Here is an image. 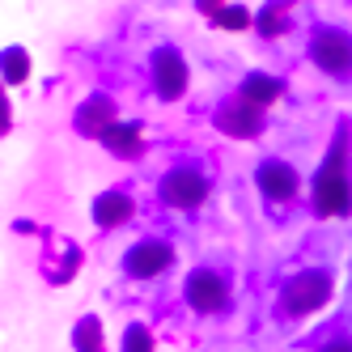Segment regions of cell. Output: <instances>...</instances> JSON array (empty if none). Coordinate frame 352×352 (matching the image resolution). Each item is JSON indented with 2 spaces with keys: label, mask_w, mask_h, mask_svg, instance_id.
<instances>
[{
  "label": "cell",
  "mask_w": 352,
  "mask_h": 352,
  "mask_svg": "<svg viewBox=\"0 0 352 352\" xmlns=\"http://www.w3.org/2000/svg\"><path fill=\"white\" fill-rule=\"evenodd\" d=\"M170 263H174V246L162 242V238H144L123 255V272L136 276V280H153V276H162Z\"/></svg>",
  "instance_id": "obj_8"
},
{
  "label": "cell",
  "mask_w": 352,
  "mask_h": 352,
  "mask_svg": "<svg viewBox=\"0 0 352 352\" xmlns=\"http://www.w3.org/2000/svg\"><path fill=\"white\" fill-rule=\"evenodd\" d=\"M72 123H77V132H81V136L102 140V136L115 128V123H119V107H115V98H111V94H94V98H85Z\"/></svg>",
  "instance_id": "obj_10"
},
{
  "label": "cell",
  "mask_w": 352,
  "mask_h": 352,
  "mask_svg": "<svg viewBox=\"0 0 352 352\" xmlns=\"http://www.w3.org/2000/svg\"><path fill=\"white\" fill-rule=\"evenodd\" d=\"M123 352H153V331L144 322H132L123 331Z\"/></svg>",
  "instance_id": "obj_18"
},
{
  "label": "cell",
  "mask_w": 352,
  "mask_h": 352,
  "mask_svg": "<svg viewBox=\"0 0 352 352\" xmlns=\"http://www.w3.org/2000/svg\"><path fill=\"white\" fill-rule=\"evenodd\" d=\"M217 128L234 140H255L263 132V111L242 102V98H230V102L217 107Z\"/></svg>",
  "instance_id": "obj_9"
},
{
  "label": "cell",
  "mask_w": 352,
  "mask_h": 352,
  "mask_svg": "<svg viewBox=\"0 0 352 352\" xmlns=\"http://www.w3.org/2000/svg\"><path fill=\"white\" fill-rule=\"evenodd\" d=\"M310 60L327 77H352V34L340 26H318L310 38Z\"/></svg>",
  "instance_id": "obj_4"
},
{
  "label": "cell",
  "mask_w": 352,
  "mask_h": 352,
  "mask_svg": "<svg viewBox=\"0 0 352 352\" xmlns=\"http://www.w3.org/2000/svg\"><path fill=\"white\" fill-rule=\"evenodd\" d=\"M314 212L318 217H348L352 212V179H348V128L340 123L336 140L314 174Z\"/></svg>",
  "instance_id": "obj_1"
},
{
  "label": "cell",
  "mask_w": 352,
  "mask_h": 352,
  "mask_svg": "<svg viewBox=\"0 0 352 352\" xmlns=\"http://www.w3.org/2000/svg\"><path fill=\"white\" fill-rule=\"evenodd\" d=\"M148 72H153V89L162 102H179L191 85V68H187L179 47H157L153 60H148Z\"/></svg>",
  "instance_id": "obj_5"
},
{
  "label": "cell",
  "mask_w": 352,
  "mask_h": 352,
  "mask_svg": "<svg viewBox=\"0 0 352 352\" xmlns=\"http://www.w3.org/2000/svg\"><path fill=\"white\" fill-rule=\"evenodd\" d=\"M318 352H352V340H327Z\"/></svg>",
  "instance_id": "obj_19"
},
{
  "label": "cell",
  "mask_w": 352,
  "mask_h": 352,
  "mask_svg": "<svg viewBox=\"0 0 352 352\" xmlns=\"http://www.w3.org/2000/svg\"><path fill=\"white\" fill-rule=\"evenodd\" d=\"M255 187H259L263 199H272V204H289V199L301 191V174L280 157H267L255 170Z\"/></svg>",
  "instance_id": "obj_7"
},
{
  "label": "cell",
  "mask_w": 352,
  "mask_h": 352,
  "mask_svg": "<svg viewBox=\"0 0 352 352\" xmlns=\"http://www.w3.org/2000/svg\"><path fill=\"white\" fill-rule=\"evenodd\" d=\"M255 26H259L263 38H280V34L289 30V9H285V5H263V9L255 13Z\"/></svg>",
  "instance_id": "obj_17"
},
{
  "label": "cell",
  "mask_w": 352,
  "mask_h": 352,
  "mask_svg": "<svg viewBox=\"0 0 352 352\" xmlns=\"http://www.w3.org/2000/svg\"><path fill=\"white\" fill-rule=\"evenodd\" d=\"M157 195H162V204H166V208L191 212V208H199V204L208 199V174H204V170H195V166H174V170L162 174Z\"/></svg>",
  "instance_id": "obj_3"
},
{
  "label": "cell",
  "mask_w": 352,
  "mask_h": 352,
  "mask_svg": "<svg viewBox=\"0 0 352 352\" xmlns=\"http://www.w3.org/2000/svg\"><path fill=\"white\" fill-rule=\"evenodd\" d=\"M72 348H77V352H107L102 318H98V314H85L77 327H72Z\"/></svg>",
  "instance_id": "obj_15"
},
{
  "label": "cell",
  "mask_w": 352,
  "mask_h": 352,
  "mask_svg": "<svg viewBox=\"0 0 352 352\" xmlns=\"http://www.w3.org/2000/svg\"><path fill=\"white\" fill-rule=\"evenodd\" d=\"M102 144L111 148L115 157H123V162H136L140 153H144V132H140V123H115V128L102 136Z\"/></svg>",
  "instance_id": "obj_13"
},
{
  "label": "cell",
  "mask_w": 352,
  "mask_h": 352,
  "mask_svg": "<svg viewBox=\"0 0 352 352\" xmlns=\"http://www.w3.org/2000/svg\"><path fill=\"white\" fill-rule=\"evenodd\" d=\"M331 272H322V267H310V272H297L293 280L285 285L280 293V310L289 318H306L314 310H322L327 301H331Z\"/></svg>",
  "instance_id": "obj_2"
},
{
  "label": "cell",
  "mask_w": 352,
  "mask_h": 352,
  "mask_svg": "<svg viewBox=\"0 0 352 352\" xmlns=\"http://www.w3.org/2000/svg\"><path fill=\"white\" fill-rule=\"evenodd\" d=\"M0 68H5L9 85H21L30 77V52L26 47H5V52H0Z\"/></svg>",
  "instance_id": "obj_16"
},
{
  "label": "cell",
  "mask_w": 352,
  "mask_h": 352,
  "mask_svg": "<svg viewBox=\"0 0 352 352\" xmlns=\"http://www.w3.org/2000/svg\"><path fill=\"white\" fill-rule=\"evenodd\" d=\"M183 297H187V306L195 314H217V310H225V301H230V285H225L221 272L195 267L187 276V285H183Z\"/></svg>",
  "instance_id": "obj_6"
},
{
  "label": "cell",
  "mask_w": 352,
  "mask_h": 352,
  "mask_svg": "<svg viewBox=\"0 0 352 352\" xmlns=\"http://www.w3.org/2000/svg\"><path fill=\"white\" fill-rule=\"evenodd\" d=\"M199 13L212 17L221 30H246L250 21H255V13L246 5H217V0H199Z\"/></svg>",
  "instance_id": "obj_14"
},
{
  "label": "cell",
  "mask_w": 352,
  "mask_h": 352,
  "mask_svg": "<svg viewBox=\"0 0 352 352\" xmlns=\"http://www.w3.org/2000/svg\"><path fill=\"white\" fill-rule=\"evenodd\" d=\"M136 212V199L128 191H102L94 199V225L98 230H119V225H128Z\"/></svg>",
  "instance_id": "obj_11"
},
{
  "label": "cell",
  "mask_w": 352,
  "mask_h": 352,
  "mask_svg": "<svg viewBox=\"0 0 352 352\" xmlns=\"http://www.w3.org/2000/svg\"><path fill=\"white\" fill-rule=\"evenodd\" d=\"M280 94H285V81H280V77H267V72H246V77H242V89H238L242 102L259 107V111H267L272 102H280Z\"/></svg>",
  "instance_id": "obj_12"
}]
</instances>
